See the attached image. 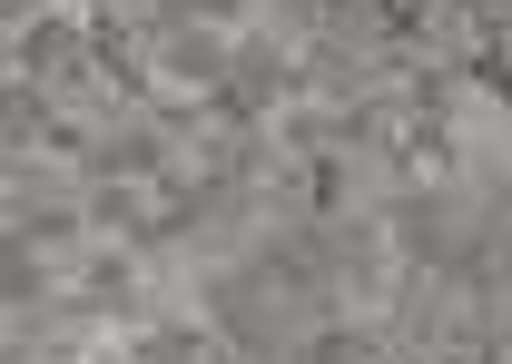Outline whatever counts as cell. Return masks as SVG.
<instances>
[{"label":"cell","instance_id":"2","mask_svg":"<svg viewBox=\"0 0 512 364\" xmlns=\"http://www.w3.org/2000/svg\"><path fill=\"white\" fill-rule=\"evenodd\" d=\"M316 364H384V355H375L365 325H325V335H316Z\"/></svg>","mask_w":512,"mask_h":364},{"label":"cell","instance_id":"1","mask_svg":"<svg viewBox=\"0 0 512 364\" xmlns=\"http://www.w3.org/2000/svg\"><path fill=\"white\" fill-rule=\"evenodd\" d=\"M99 40H89V20L69 10V0H30L20 10V30H10V69L20 79H60L69 60H89Z\"/></svg>","mask_w":512,"mask_h":364}]
</instances>
